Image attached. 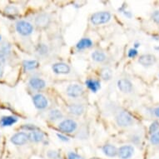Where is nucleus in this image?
<instances>
[{"mask_svg":"<svg viewBox=\"0 0 159 159\" xmlns=\"http://www.w3.org/2000/svg\"><path fill=\"white\" fill-rule=\"evenodd\" d=\"M111 19V13L109 12L102 11V12H98V13H93L91 16V23L93 25H101V24H107Z\"/></svg>","mask_w":159,"mask_h":159,"instance_id":"obj_1","label":"nucleus"},{"mask_svg":"<svg viewBox=\"0 0 159 159\" xmlns=\"http://www.w3.org/2000/svg\"><path fill=\"white\" fill-rule=\"evenodd\" d=\"M116 122H117V125L119 127H129L133 123V116L129 113L128 112L123 111V112H119L116 117Z\"/></svg>","mask_w":159,"mask_h":159,"instance_id":"obj_2","label":"nucleus"},{"mask_svg":"<svg viewBox=\"0 0 159 159\" xmlns=\"http://www.w3.org/2000/svg\"><path fill=\"white\" fill-rule=\"evenodd\" d=\"M16 30L23 36H29L34 32V26L25 20H20L16 24Z\"/></svg>","mask_w":159,"mask_h":159,"instance_id":"obj_3","label":"nucleus"},{"mask_svg":"<svg viewBox=\"0 0 159 159\" xmlns=\"http://www.w3.org/2000/svg\"><path fill=\"white\" fill-rule=\"evenodd\" d=\"M78 128V123L72 119H65L58 124V129L65 133H72Z\"/></svg>","mask_w":159,"mask_h":159,"instance_id":"obj_4","label":"nucleus"},{"mask_svg":"<svg viewBox=\"0 0 159 159\" xmlns=\"http://www.w3.org/2000/svg\"><path fill=\"white\" fill-rule=\"evenodd\" d=\"M66 92H67V95L68 97L73 98H77L81 97L84 93V87L78 84H70L67 88Z\"/></svg>","mask_w":159,"mask_h":159,"instance_id":"obj_5","label":"nucleus"},{"mask_svg":"<svg viewBox=\"0 0 159 159\" xmlns=\"http://www.w3.org/2000/svg\"><path fill=\"white\" fill-rule=\"evenodd\" d=\"M33 102H34V106L38 109H45L48 106V101L46 98V97L43 96V94H35L33 97Z\"/></svg>","mask_w":159,"mask_h":159,"instance_id":"obj_6","label":"nucleus"},{"mask_svg":"<svg viewBox=\"0 0 159 159\" xmlns=\"http://www.w3.org/2000/svg\"><path fill=\"white\" fill-rule=\"evenodd\" d=\"M134 153V148L131 145H124L117 149V155L121 159H128Z\"/></svg>","mask_w":159,"mask_h":159,"instance_id":"obj_7","label":"nucleus"},{"mask_svg":"<svg viewBox=\"0 0 159 159\" xmlns=\"http://www.w3.org/2000/svg\"><path fill=\"white\" fill-rule=\"evenodd\" d=\"M11 143L16 146H21L24 145L29 141V136L25 133H18L12 136L11 138Z\"/></svg>","mask_w":159,"mask_h":159,"instance_id":"obj_8","label":"nucleus"},{"mask_svg":"<svg viewBox=\"0 0 159 159\" xmlns=\"http://www.w3.org/2000/svg\"><path fill=\"white\" fill-rule=\"evenodd\" d=\"M51 19L47 13H40L35 18V25L41 29H45L49 25Z\"/></svg>","mask_w":159,"mask_h":159,"instance_id":"obj_9","label":"nucleus"},{"mask_svg":"<svg viewBox=\"0 0 159 159\" xmlns=\"http://www.w3.org/2000/svg\"><path fill=\"white\" fill-rule=\"evenodd\" d=\"M52 69L56 74H68L71 71L69 65L64 63H54L52 66Z\"/></svg>","mask_w":159,"mask_h":159,"instance_id":"obj_10","label":"nucleus"},{"mask_svg":"<svg viewBox=\"0 0 159 159\" xmlns=\"http://www.w3.org/2000/svg\"><path fill=\"white\" fill-rule=\"evenodd\" d=\"M117 88L121 92L128 93L133 91V84L127 78H122L117 81Z\"/></svg>","mask_w":159,"mask_h":159,"instance_id":"obj_11","label":"nucleus"},{"mask_svg":"<svg viewBox=\"0 0 159 159\" xmlns=\"http://www.w3.org/2000/svg\"><path fill=\"white\" fill-rule=\"evenodd\" d=\"M157 62L156 57L152 54H143L140 56L138 59V63L144 67H149L153 65Z\"/></svg>","mask_w":159,"mask_h":159,"instance_id":"obj_12","label":"nucleus"},{"mask_svg":"<svg viewBox=\"0 0 159 159\" xmlns=\"http://www.w3.org/2000/svg\"><path fill=\"white\" fill-rule=\"evenodd\" d=\"M29 86L34 90H42L46 87V83L43 79L39 78H33L29 80Z\"/></svg>","mask_w":159,"mask_h":159,"instance_id":"obj_13","label":"nucleus"},{"mask_svg":"<svg viewBox=\"0 0 159 159\" xmlns=\"http://www.w3.org/2000/svg\"><path fill=\"white\" fill-rule=\"evenodd\" d=\"M28 136H29V140L34 142V143H39V142H42L44 139V133L39 130L30 132L28 134Z\"/></svg>","mask_w":159,"mask_h":159,"instance_id":"obj_14","label":"nucleus"},{"mask_svg":"<svg viewBox=\"0 0 159 159\" xmlns=\"http://www.w3.org/2000/svg\"><path fill=\"white\" fill-rule=\"evenodd\" d=\"M102 152L107 157H115L117 155V148L112 144H106L102 148Z\"/></svg>","mask_w":159,"mask_h":159,"instance_id":"obj_15","label":"nucleus"},{"mask_svg":"<svg viewBox=\"0 0 159 159\" xmlns=\"http://www.w3.org/2000/svg\"><path fill=\"white\" fill-rule=\"evenodd\" d=\"M85 84L93 93H97L99 89H101V84L98 80L89 78L85 81Z\"/></svg>","mask_w":159,"mask_h":159,"instance_id":"obj_16","label":"nucleus"},{"mask_svg":"<svg viewBox=\"0 0 159 159\" xmlns=\"http://www.w3.org/2000/svg\"><path fill=\"white\" fill-rule=\"evenodd\" d=\"M93 45V43L90 39L88 38H84L82 39L80 41H78V43L76 44V48L78 50H84L86 48H89Z\"/></svg>","mask_w":159,"mask_h":159,"instance_id":"obj_17","label":"nucleus"},{"mask_svg":"<svg viewBox=\"0 0 159 159\" xmlns=\"http://www.w3.org/2000/svg\"><path fill=\"white\" fill-rule=\"evenodd\" d=\"M18 122V118L13 116H4L0 119V125L2 127H9Z\"/></svg>","mask_w":159,"mask_h":159,"instance_id":"obj_18","label":"nucleus"},{"mask_svg":"<svg viewBox=\"0 0 159 159\" xmlns=\"http://www.w3.org/2000/svg\"><path fill=\"white\" fill-rule=\"evenodd\" d=\"M10 45L8 43H3L0 46V62L5 61L9 53H10Z\"/></svg>","mask_w":159,"mask_h":159,"instance_id":"obj_19","label":"nucleus"},{"mask_svg":"<svg viewBox=\"0 0 159 159\" xmlns=\"http://www.w3.org/2000/svg\"><path fill=\"white\" fill-rule=\"evenodd\" d=\"M69 112L76 116H81L84 112V107L82 104H72L68 107Z\"/></svg>","mask_w":159,"mask_h":159,"instance_id":"obj_20","label":"nucleus"},{"mask_svg":"<svg viewBox=\"0 0 159 159\" xmlns=\"http://www.w3.org/2000/svg\"><path fill=\"white\" fill-rule=\"evenodd\" d=\"M93 60L97 62V63H102L107 59V56L103 52L101 51H94L91 55Z\"/></svg>","mask_w":159,"mask_h":159,"instance_id":"obj_21","label":"nucleus"},{"mask_svg":"<svg viewBox=\"0 0 159 159\" xmlns=\"http://www.w3.org/2000/svg\"><path fill=\"white\" fill-rule=\"evenodd\" d=\"M24 68L27 71H32L39 67V62L37 60H25L23 63Z\"/></svg>","mask_w":159,"mask_h":159,"instance_id":"obj_22","label":"nucleus"},{"mask_svg":"<svg viewBox=\"0 0 159 159\" xmlns=\"http://www.w3.org/2000/svg\"><path fill=\"white\" fill-rule=\"evenodd\" d=\"M48 117H49L50 120L51 121H57L61 119V118H63V115L60 110L52 109L50 111Z\"/></svg>","mask_w":159,"mask_h":159,"instance_id":"obj_23","label":"nucleus"},{"mask_svg":"<svg viewBox=\"0 0 159 159\" xmlns=\"http://www.w3.org/2000/svg\"><path fill=\"white\" fill-rule=\"evenodd\" d=\"M5 12L8 16H13L14 17L18 13V9L14 6H8L5 8Z\"/></svg>","mask_w":159,"mask_h":159,"instance_id":"obj_24","label":"nucleus"},{"mask_svg":"<svg viewBox=\"0 0 159 159\" xmlns=\"http://www.w3.org/2000/svg\"><path fill=\"white\" fill-rule=\"evenodd\" d=\"M101 77L104 80H109L110 78H112V71L108 69V68H105L101 73Z\"/></svg>","mask_w":159,"mask_h":159,"instance_id":"obj_25","label":"nucleus"},{"mask_svg":"<svg viewBox=\"0 0 159 159\" xmlns=\"http://www.w3.org/2000/svg\"><path fill=\"white\" fill-rule=\"evenodd\" d=\"M47 156L48 157V158L50 159H58L60 157V154H59V152L57 151L50 150V151L48 152Z\"/></svg>","mask_w":159,"mask_h":159,"instance_id":"obj_26","label":"nucleus"},{"mask_svg":"<svg viewBox=\"0 0 159 159\" xmlns=\"http://www.w3.org/2000/svg\"><path fill=\"white\" fill-rule=\"evenodd\" d=\"M150 142L153 145H159V132H156L152 135Z\"/></svg>","mask_w":159,"mask_h":159,"instance_id":"obj_27","label":"nucleus"},{"mask_svg":"<svg viewBox=\"0 0 159 159\" xmlns=\"http://www.w3.org/2000/svg\"><path fill=\"white\" fill-rule=\"evenodd\" d=\"M37 51L39 52V53H40L41 55L46 54L48 52V47L45 44H39L38 46V49Z\"/></svg>","mask_w":159,"mask_h":159,"instance_id":"obj_28","label":"nucleus"},{"mask_svg":"<svg viewBox=\"0 0 159 159\" xmlns=\"http://www.w3.org/2000/svg\"><path fill=\"white\" fill-rule=\"evenodd\" d=\"M159 128V123L158 122H153L150 125V128H149V133L153 134L154 133H156V131Z\"/></svg>","mask_w":159,"mask_h":159,"instance_id":"obj_29","label":"nucleus"},{"mask_svg":"<svg viewBox=\"0 0 159 159\" xmlns=\"http://www.w3.org/2000/svg\"><path fill=\"white\" fill-rule=\"evenodd\" d=\"M23 129H25L27 131H29V132H34V131H37L39 128L35 127L34 125H32V124H26L22 127Z\"/></svg>","mask_w":159,"mask_h":159,"instance_id":"obj_30","label":"nucleus"},{"mask_svg":"<svg viewBox=\"0 0 159 159\" xmlns=\"http://www.w3.org/2000/svg\"><path fill=\"white\" fill-rule=\"evenodd\" d=\"M68 159H84V158L82 156H80L79 154L71 152L68 153Z\"/></svg>","mask_w":159,"mask_h":159,"instance_id":"obj_31","label":"nucleus"},{"mask_svg":"<svg viewBox=\"0 0 159 159\" xmlns=\"http://www.w3.org/2000/svg\"><path fill=\"white\" fill-rule=\"evenodd\" d=\"M138 50L136 49V48H131V49L128 50V56L131 57V58H133V57H135L138 55Z\"/></svg>","mask_w":159,"mask_h":159,"instance_id":"obj_32","label":"nucleus"},{"mask_svg":"<svg viewBox=\"0 0 159 159\" xmlns=\"http://www.w3.org/2000/svg\"><path fill=\"white\" fill-rule=\"evenodd\" d=\"M152 18L155 23L159 24V10H157L153 12V13L152 14Z\"/></svg>","mask_w":159,"mask_h":159,"instance_id":"obj_33","label":"nucleus"},{"mask_svg":"<svg viewBox=\"0 0 159 159\" xmlns=\"http://www.w3.org/2000/svg\"><path fill=\"white\" fill-rule=\"evenodd\" d=\"M57 138H59L60 140H62V141H63V142H68V141H69L68 138V137H66V136H63V135H62V134H59V133H57Z\"/></svg>","mask_w":159,"mask_h":159,"instance_id":"obj_34","label":"nucleus"},{"mask_svg":"<svg viewBox=\"0 0 159 159\" xmlns=\"http://www.w3.org/2000/svg\"><path fill=\"white\" fill-rule=\"evenodd\" d=\"M123 14H124V15L127 17V18H132V13H131L130 12H128V11H123Z\"/></svg>","mask_w":159,"mask_h":159,"instance_id":"obj_35","label":"nucleus"},{"mask_svg":"<svg viewBox=\"0 0 159 159\" xmlns=\"http://www.w3.org/2000/svg\"><path fill=\"white\" fill-rule=\"evenodd\" d=\"M154 114H155V116L157 117H159V107H157L156 109L154 110Z\"/></svg>","mask_w":159,"mask_h":159,"instance_id":"obj_36","label":"nucleus"},{"mask_svg":"<svg viewBox=\"0 0 159 159\" xmlns=\"http://www.w3.org/2000/svg\"><path fill=\"white\" fill-rule=\"evenodd\" d=\"M3 76V69H2V68H1V66H0V78Z\"/></svg>","mask_w":159,"mask_h":159,"instance_id":"obj_37","label":"nucleus"},{"mask_svg":"<svg viewBox=\"0 0 159 159\" xmlns=\"http://www.w3.org/2000/svg\"><path fill=\"white\" fill-rule=\"evenodd\" d=\"M139 45H140V43H136L135 44H134V47L138 48V47H139Z\"/></svg>","mask_w":159,"mask_h":159,"instance_id":"obj_38","label":"nucleus"},{"mask_svg":"<svg viewBox=\"0 0 159 159\" xmlns=\"http://www.w3.org/2000/svg\"><path fill=\"white\" fill-rule=\"evenodd\" d=\"M156 49H157V50H159V47H157V48H156Z\"/></svg>","mask_w":159,"mask_h":159,"instance_id":"obj_39","label":"nucleus"},{"mask_svg":"<svg viewBox=\"0 0 159 159\" xmlns=\"http://www.w3.org/2000/svg\"><path fill=\"white\" fill-rule=\"evenodd\" d=\"M0 40H1V36H0Z\"/></svg>","mask_w":159,"mask_h":159,"instance_id":"obj_40","label":"nucleus"},{"mask_svg":"<svg viewBox=\"0 0 159 159\" xmlns=\"http://www.w3.org/2000/svg\"><path fill=\"white\" fill-rule=\"evenodd\" d=\"M0 138H1V136H0Z\"/></svg>","mask_w":159,"mask_h":159,"instance_id":"obj_41","label":"nucleus"},{"mask_svg":"<svg viewBox=\"0 0 159 159\" xmlns=\"http://www.w3.org/2000/svg\"><path fill=\"white\" fill-rule=\"evenodd\" d=\"M93 159H96V158H93Z\"/></svg>","mask_w":159,"mask_h":159,"instance_id":"obj_42","label":"nucleus"}]
</instances>
